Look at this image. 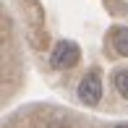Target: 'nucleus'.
Masks as SVG:
<instances>
[{
	"label": "nucleus",
	"mask_w": 128,
	"mask_h": 128,
	"mask_svg": "<svg viewBox=\"0 0 128 128\" xmlns=\"http://www.w3.org/2000/svg\"><path fill=\"white\" fill-rule=\"evenodd\" d=\"M78 44L76 42H68V39H60V42L52 47V55H50V66L52 68H71L78 63Z\"/></svg>",
	"instance_id": "nucleus-1"
},
{
	"label": "nucleus",
	"mask_w": 128,
	"mask_h": 128,
	"mask_svg": "<svg viewBox=\"0 0 128 128\" xmlns=\"http://www.w3.org/2000/svg\"><path fill=\"white\" fill-rule=\"evenodd\" d=\"M76 94H78V100L84 102V104L94 107V104L102 100V78H100V73H97V71H89L84 78L78 81Z\"/></svg>",
	"instance_id": "nucleus-2"
},
{
	"label": "nucleus",
	"mask_w": 128,
	"mask_h": 128,
	"mask_svg": "<svg viewBox=\"0 0 128 128\" xmlns=\"http://www.w3.org/2000/svg\"><path fill=\"white\" fill-rule=\"evenodd\" d=\"M112 47H115V52H118V55L128 58V26L115 29V34H112Z\"/></svg>",
	"instance_id": "nucleus-3"
},
{
	"label": "nucleus",
	"mask_w": 128,
	"mask_h": 128,
	"mask_svg": "<svg viewBox=\"0 0 128 128\" xmlns=\"http://www.w3.org/2000/svg\"><path fill=\"white\" fill-rule=\"evenodd\" d=\"M112 86L118 89L120 97L128 100V68H118V71H112Z\"/></svg>",
	"instance_id": "nucleus-4"
},
{
	"label": "nucleus",
	"mask_w": 128,
	"mask_h": 128,
	"mask_svg": "<svg viewBox=\"0 0 128 128\" xmlns=\"http://www.w3.org/2000/svg\"><path fill=\"white\" fill-rule=\"evenodd\" d=\"M50 128H68V126H66V123H52Z\"/></svg>",
	"instance_id": "nucleus-5"
},
{
	"label": "nucleus",
	"mask_w": 128,
	"mask_h": 128,
	"mask_svg": "<svg viewBox=\"0 0 128 128\" xmlns=\"http://www.w3.org/2000/svg\"><path fill=\"white\" fill-rule=\"evenodd\" d=\"M112 128H128V126H126V123H120V126H112Z\"/></svg>",
	"instance_id": "nucleus-6"
}]
</instances>
